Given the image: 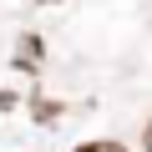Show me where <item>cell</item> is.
<instances>
[{
    "instance_id": "cell-2",
    "label": "cell",
    "mask_w": 152,
    "mask_h": 152,
    "mask_svg": "<svg viewBox=\"0 0 152 152\" xmlns=\"http://www.w3.org/2000/svg\"><path fill=\"white\" fill-rule=\"evenodd\" d=\"M147 152H152V122H147Z\"/></svg>"
},
{
    "instance_id": "cell-1",
    "label": "cell",
    "mask_w": 152,
    "mask_h": 152,
    "mask_svg": "<svg viewBox=\"0 0 152 152\" xmlns=\"http://www.w3.org/2000/svg\"><path fill=\"white\" fill-rule=\"evenodd\" d=\"M76 152H127V147H117V142H86V147H76Z\"/></svg>"
}]
</instances>
